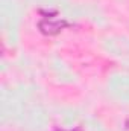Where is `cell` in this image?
Returning <instances> with one entry per match:
<instances>
[{
    "label": "cell",
    "instance_id": "6da1fadb",
    "mask_svg": "<svg viewBox=\"0 0 129 131\" xmlns=\"http://www.w3.org/2000/svg\"><path fill=\"white\" fill-rule=\"evenodd\" d=\"M41 23H47V29L44 31L46 34H58L59 31H62V28L67 26V23H65L64 20H56L55 17H49V20L47 18H44Z\"/></svg>",
    "mask_w": 129,
    "mask_h": 131
},
{
    "label": "cell",
    "instance_id": "7a4b0ae2",
    "mask_svg": "<svg viewBox=\"0 0 129 131\" xmlns=\"http://www.w3.org/2000/svg\"><path fill=\"white\" fill-rule=\"evenodd\" d=\"M56 131H65V130H56ZM68 131H73V130H68ZM78 131H81V130H78Z\"/></svg>",
    "mask_w": 129,
    "mask_h": 131
}]
</instances>
